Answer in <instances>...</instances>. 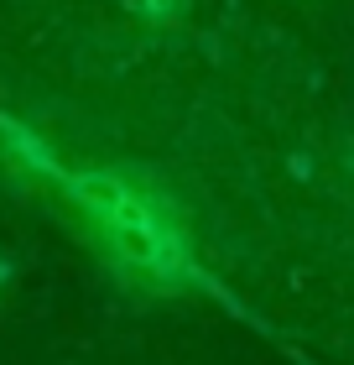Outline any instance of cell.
Segmentation results:
<instances>
[{
    "mask_svg": "<svg viewBox=\"0 0 354 365\" xmlns=\"http://www.w3.org/2000/svg\"><path fill=\"white\" fill-rule=\"evenodd\" d=\"M78 198H83V209L105 225V235L115 240V251H120L125 261H136V267L157 272L167 282H177L182 272H188V251H182V240L172 235V225H167L162 214H151V204H141L125 182L83 178Z\"/></svg>",
    "mask_w": 354,
    "mask_h": 365,
    "instance_id": "6da1fadb",
    "label": "cell"
}]
</instances>
